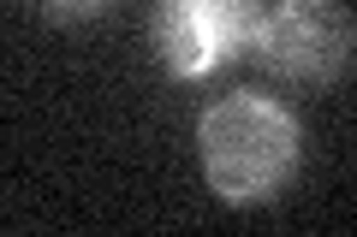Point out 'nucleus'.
<instances>
[{
	"label": "nucleus",
	"mask_w": 357,
	"mask_h": 237,
	"mask_svg": "<svg viewBox=\"0 0 357 237\" xmlns=\"http://www.w3.org/2000/svg\"><path fill=\"white\" fill-rule=\"evenodd\" d=\"M203 172L227 202H268L298 172V119L274 95H220L197 119Z\"/></svg>",
	"instance_id": "nucleus-1"
},
{
	"label": "nucleus",
	"mask_w": 357,
	"mask_h": 237,
	"mask_svg": "<svg viewBox=\"0 0 357 237\" xmlns=\"http://www.w3.org/2000/svg\"><path fill=\"white\" fill-rule=\"evenodd\" d=\"M351 42L345 0H280L262 13L250 54L286 83H340L351 72Z\"/></svg>",
	"instance_id": "nucleus-2"
},
{
	"label": "nucleus",
	"mask_w": 357,
	"mask_h": 237,
	"mask_svg": "<svg viewBox=\"0 0 357 237\" xmlns=\"http://www.w3.org/2000/svg\"><path fill=\"white\" fill-rule=\"evenodd\" d=\"M149 42H155V54H161V65L173 77H203V72H215V65H220L215 48H208L203 18H197V0H155Z\"/></svg>",
	"instance_id": "nucleus-3"
},
{
	"label": "nucleus",
	"mask_w": 357,
	"mask_h": 237,
	"mask_svg": "<svg viewBox=\"0 0 357 237\" xmlns=\"http://www.w3.org/2000/svg\"><path fill=\"white\" fill-rule=\"evenodd\" d=\"M262 13H268L262 0H197V18H203V30H208L215 60H232L238 48H250Z\"/></svg>",
	"instance_id": "nucleus-4"
},
{
	"label": "nucleus",
	"mask_w": 357,
	"mask_h": 237,
	"mask_svg": "<svg viewBox=\"0 0 357 237\" xmlns=\"http://www.w3.org/2000/svg\"><path fill=\"white\" fill-rule=\"evenodd\" d=\"M107 6H114V0H42V13L60 18V24H84V18L107 13Z\"/></svg>",
	"instance_id": "nucleus-5"
}]
</instances>
